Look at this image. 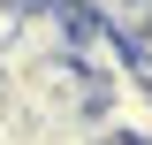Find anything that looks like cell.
<instances>
[{"mask_svg":"<svg viewBox=\"0 0 152 145\" xmlns=\"http://www.w3.org/2000/svg\"><path fill=\"white\" fill-rule=\"evenodd\" d=\"M69 69L84 76L91 92H107V84H122V76H137V69H129V46H122V38H114L99 16L76 31V46H69Z\"/></svg>","mask_w":152,"mask_h":145,"instance_id":"obj_1","label":"cell"}]
</instances>
